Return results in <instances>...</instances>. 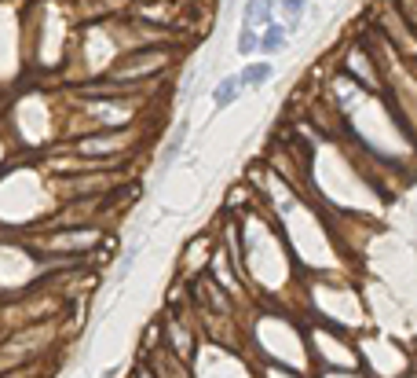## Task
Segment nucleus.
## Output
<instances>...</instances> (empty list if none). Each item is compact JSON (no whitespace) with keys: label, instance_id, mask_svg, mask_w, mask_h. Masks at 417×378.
Returning a JSON list of instances; mask_svg holds the SVG:
<instances>
[{"label":"nucleus","instance_id":"nucleus-1","mask_svg":"<svg viewBox=\"0 0 417 378\" xmlns=\"http://www.w3.org/2000/svg\"><path fill=\"white\" fill-rule=\"evenodd\" d=\"M275 77V67L268 59H256V62H246L241 67V74H238V81H241V89H263L268 81Z\"/></svg>","mask_w":417,"mask_h":378},{"label":"nucleus","instance_id":"nucleus-2","mask_svg":"<svg viewBox=\"0 0 417 378\" xmlns=\"http://www.w3.org/2000/svg\"><path fill=\"white\" fill-rule=\"evenodd\" d=\"M285 45H290V30H285V26L268 23L260 30V52L263 55H278V52H285Z\"/></svg>","mask_w":417,"mask_h":378},{"label":"nucleus","instance_id":"nucleus-3","mask_svg":"<svg viewBox=\"0 0 417 378\" xmlns=\"http://www.w3.org/2000/svg\"><path fill=\"white\" fill-rule=\"evenodd\" d=\"M271 8H275L271 0H246V4H241V23L263 30L268 23H275V18H271Z\"/></svg>","mask_w":417,"mask_h":378},{"label":"nucleus","instance_id":"nucleus-4","mask_svg":"<svg viewBox=\"0 0 417 378\" xmlns=\"http://www.w3.org/2000/svg\"><path fill=\"white\" fill-rule=\"evenodd\" d=\"M241 96V81H238V74H227V77H219L216 81V89H212V103L219 111L224 107H234V99Z\"/></svg>","mask_w":417,"mask_h":378},{"label":"nucleus","instance_id":"nucleus-5","mask_svg":"<svg viewBox=\"0 0 417 378\" xmlns=\"http://www.w3.org/2000/svg\"><path fill=\"white\" fill-rule=\"evenodd\" d=\"M238 55H256L260 52V33H256V26H249V23H241L238 26V48H234Z\"/></svg>","mask_w":417,"mask_h":378},{"label":"nucleus","instance_id":"nucleus-6","mask_svg":"<svg viewBox=\"0 0 417 378\" xmlns=\"http://www.w3.org/2000/svg\"><path fill=\"white\" fill-rule=\"evenodd\" d=\"M183 133H187V129L180 125V129H176V133L168 136V143L161 147V155H158V162H161V165H172V162H176V155H180V147H183Z\"/></svg>","mask_w":417,"mask_h":378},{"label":"nucleus","instance_id":"nucleus-7","mask_svg":"<svg viewBox=\"0 0 417 378\" xmlns=\"http://www.w3.org/2000/svg\"><path fill=\"white\" fill-rule=\"evenodd\" d=\"M278 8H282V15L297 26V23H300V15L307 11V0H278Z\"/></svg>","mask_w":417,"mask_h":378},{"label":"nucleus","instance_id":"nucleus-8","mask_svg":"<svg viewBox=\"0 0 417 378\" xmlns=\"http://www.w3.org/2000/svg\"><path fill=\"white\" fill-rule=\"evenodd\" d=\"M224 4H234V0H224Z\"/></svg>","mask_w":417,"mask_h":378}]
</instances>
